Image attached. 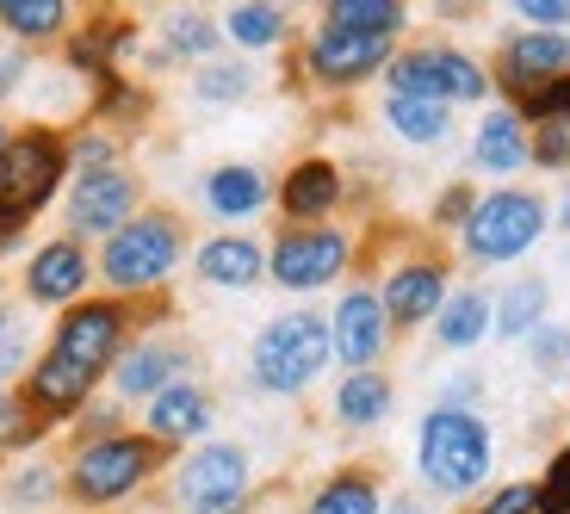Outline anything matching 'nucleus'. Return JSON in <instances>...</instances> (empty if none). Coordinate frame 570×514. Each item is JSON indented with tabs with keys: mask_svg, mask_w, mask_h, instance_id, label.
<instances>
[{
	"mask_svg": "<svg viewBox=\"0 0 570 514\" xmlns=\"http://www.w3.org/2000/svg\"><path fill=\"white\" fill-rule=\"evenodd\" d=\"M57 496H62V472L43 465V458L7 472V502H13V508H43V502H57Z\"/></svg>",
	"mask_w": 570,
	"mask_h": 514,
	"instance_id": "obj_33",
	"label": "nucleus"
},
{
	"mask_svg": "<svg viewBox=\"0 0 570 514\" xmlns=\"http://www.w3.org/2000/svg\"><path fill=\"white\" fill-rule=\"evenodd\" d=\"M26 75H31V57H26V43L0 38V100H7V93H19V87H26Z\"/></svg>",
	"mask_w": 570,
	"mask_h": 514,
	"instance_id": "obj_41",
	"label": "nucleus"
},
{
	"mask_svg": "<svg viewBox=\"0 0 570 514\" xmlns=\"http://www.w3.org/2000/svg\"><path fill=\"white\" fill-rule=\"evenodd\" d=\"M570 69V31H514V38H502V57H497V75L490 81L509 93V100H521V93H533L540 81H552V75Z\"/></svg>",
	"mask_w": 570,
	"mask_h": 514,
	"instance_id": "obj_17",
	"label": "nucleus"
},
{
	"mask_svg": "<svg viewBox=\"0 0 570 514\" xmlns=\"http://www.w3.org/2000/svg\"><path fill=\"white\" fill-rule=\"evenodd\" d=\"M69 161H75V174H81V168H112V161H118V137H112V130H100V118H94V130L69 137Z\"/></svg>",
	"mask_w": 570,
	"mask_h": 514,
	"instance_id": "obj_38",
	"label": "nucleus"
},
{
	"mask_svg": "<svg viewBox=\"0 0 570 514\" xmlns=\"http://www.w3.org/2000/svg\"><path fill=\"white\" fill-rule=\"evenodd\" d=\"M546 316H552V286H546L540 273H521V279H509V286L497 291V323H490V335L528 342Z\"/></svg>",
	"mask_w": 570,
	"mask_h": 514,
	"instance_id": "obj_24",
	"label": "nucleus"
},
{
	"mask_svg": "<svg viewBox=\"0 0 570 514\" xmlns=\"http://www.w3.org/2000/svg\"><path fill=\"white\" fill-rule=\"evenodd\" d=\"M509 106L528 118V125H540V118H564L570 112V69L552 75V81H540L533 93H521V100H509Z\"/></svg>",
	"mask_w": 570,
	"mask_h": 514,
	"instance_id": "obj_35",
	"label": "nucleus"
},
{
	"mask_svg": "<svg viewBox=\"0 0 570 514\" xmlns=\"http://www.w3.org/2000/svg\"><path fill=\"white\" fill-rule=\"evenodd\" d=\"M514 19H528L540 31H564L570 26V0H509Z\"/></svg>",
	"mask_w": 570,
	"mask_h": 514,
	"instance_id": "obj_40",
	"label": "nucleus"
},
{
	"mask_svg": "<svg viewBox=\"0 0 570 514\" xmlns=\"http://www.w3.org/2000/svg\"><path fill=\"white\" fill-rule=\"evenodd\" d=\"M279 7H292V0H279Z\"/></svg>",
	"mask_w": 570,
	"mask_h": 514,
	"instance_id": "obj_48",
	"label": "nucleus"
},
{
	"mask_svg": "<svg viewBox=\"0 0 570 514\" xmlns=\"http://www.w3.org/2000/svg\"><path fill=\"white\" fill-rule=\"evenodd\" d=\"M415 472H422L428 496H471V490H484V477L497 472V434L478 409H434L422 415V428H415Z\"/></svg>",
	"mask_w": 570,
	"mask_h": 514,
	"instance_id": "obj_1",
	"label": "nucleus"
},
{
	"mask_svg": "<svg viewBox=\"0 0 570 514\" xmlns=\"http://www.w3.org/2000/svg\"><path fill=\"white\" fill-rule=\"evenodd\" d=\"M94 391H100V378H94L87 366H75V359L50 354V347H43V354L26 366V378H19V403H26L31 422H43V428L75 422V415L94 403Z\"/></svg>",
	"mask_w": 570,
	"mask_h": 514,
	"instance_id": "obj_12",
	"label": "nucleus"
},
{
	"mask_svg": "<svg viewBox=\"0 0 570 514\" xmlns=\"http://www.w3.org/2000/svg\"><path fill=\"white\" fill-rule=\"evenodd\" d=\"M385 87L391 93H415V100H446V106H478L490 100V69L453 43H410L385 62Z\"/></svg>",
	"mask_w": 570,
	"mask_h": 514,
	"instance_id": "obj_6",
	"label": "nucleus"
},
{
	"mask_svg": "<svg viewBox=\"0 0 570 514\" xmlns=\"http://www.w3.org/2000/svg\"><path fill=\"white\" fill-rule=\"evenodd\" d=\"M38 434H50V428L31 422V409L13 397V391H0V453H19V446H31Z\"/></svg>",
	"mask_w": 570,
	"mask_h": 514,
	"instance_id": "obj_37",
	"label": "nucleus"
},
{
	"mask_svg": "<svg viewBox=\"0 0 570 514\" xmlns=\"http://www.w3.org/2000/svg\"><path fill=\"white\" fill-rule=\"evenodd\" d=\"M471 205H478V192H471L465 180H459V186H446V192H441V205H434V224H441V229H459V224L471 217Z\"/></svg>",
	"mask_w": 570,
	"mask_h": 514,
	"instance_id": "obj_42",
	"label": "nucleus"
},
{
	"mask_svg": "<svg viewBox=\"0 0 570 514\" xmlns=\"http://www.w3.org/2000/svg\"><path fill=\"white\" fill-rule=\"evenodd\" d=\"M328 359H335L328 316L285 310L248 342V385H255L261 397H298V391H311L328 372Z\"/></svg>",
	"mask_w": 570,
	"mask_h": 514,
	"instance_id": "obj_4",
	"label": "nucleus"
},
{
	"mask_svg": "<svg viewBox=\"0 0 570 514\" xmlns=\"http://www.w3.org/2000/svg\"><path fill=\"white\" fill-rule=\"evenodd\" d=\"M255 490V465L236 441H199L174 465V508L180 514H229Z\"/></svg>",
	"mask_w": 570,
	"mask_h": 514,
	"instance_id": "obj_7",
	"label": "nucleus"
},
{
	"mask_svg": "<svg viewBox=\"0 0 570 514\" xmlns=\"http://www.w3.org/2000/svg\"><path fill=\"white\" fill-rule=\"evenodd\" d=\"M478 7H484V0H434V13H441V19H459V13H478Z\"/></svg>",
	"mask_w": 570,
	"mask_h": 514,
	"instance_id": "obj_44",
	"label": "nucleus"
},
{
	"mask_svg": "<svg viewBox=\"0 0 570 514\" xmlns=\"http://www.w3.org/2000/svg\"><path fill=\"white\" fill-rule=\"evenodd\" d=\"M558 229H570V186H564V199H558Z\"/></svg>",
	"mask_w": 570,
	"mask_h": 514,
	"instance_id": "obj_45",
	"label": "nucleus"
},
{
	"mask_svg": "<svg viewBox=\"0 0 570 514\" xmlns=\"http://www.w3.org/2000/svg\"><path fill=\"white\" fill-rule=\"evenodd\" d=\"M217 43H224V19L199 13V7H168L156 50H161L168 62H212Z\"/></svg>",
	"mask_w": 570,
	"mask_h": 514,
	"instance_id": "obj_27",
	"label": "nucleus"
},
{
	"mask_svg": "<svg viewBox=\"0 0 570 514\" xmlns=\"http://www.w3.org/2000/svg\"><path fill=\"white\" fill-rule=\"evenodd\" d=\"M199 199H205V211H212V217H224V224H243V217L267 211L273 186H267V174L248 168V161H224V168H212V174L199 180Z\"/></svg>",
	"mask_w": 570,
	"mask_h": 514,
	"instance_id": "obj_22",
	"label": "nucleus"
},
{
	"mask_svg": "<svg viewBox=\"0 0 570 514\" xmlns=\"http://www.w3.org/2000/svg\"><path fill=\"white\" fill-rule=\"evenodd\" d=\"M379 298H385V316H391V329H397V335L434 323V310L446 304V260H441V255H410V260H397V267L385 273Z\"/></svg>",
	"mask_w": 570,
	"mask_h": 514,
	"instance_id": "obj_16",
	"label": "nucleus"
},
{
	"mask_svg": "<svg viewBox=\"0 0 570 514\" xmlns=\"http://www.w3.org/2000/svg\"><path fill=\"white\" fill-rule=\"evenodd\" d=\"M528 354H533V372L540 378H570V329L546 316L540 329L528 335Z\"/></svg>",
	"mask_w": 570,
	"mask_h": 514,
	"instance_id": "obj_34",
	"label": "nucleus"
},
{
	"mask_svg": "<svg viewBox=\"0 0 570 514\" xmlns=\"http://www.w3.org/2000/svg\"><path fill=\"white\" fill-rule=\"evenodd\" d=\"M279 211L292 217V224H323L335 205L347 199V180H342V168L335 161H323V156H304V161H292L285 168V180H279Z\"/></svg>",
	"mask_w": 570,
	"mask_h": 514,
	"instance_id": "obj_19",
	"label": "nucleus"
},
{
	"mask_svg": "<svg viewBox=\"0 0 570 514\" xmlns=\"http://www.w3.org/2000/svg\"><path fill=\"white\" fill-rule=\"evenodd\" d=\"M193 366H199V359H193V347H186V342L142 335V342H130L125 354L112 359V397L118 403H149L156 391L180 385Z\"/></svg>",
	"mask_w": 570,
	"mask_h": 514,
	"instance_id": "obj_14",
	"label": "nucleus"
},
{
	"mask_svg": "<svg viewBox=\"0 0 570 514\" xmlns=\"http://www.w3.org/2000/svg\"><path fill=\"white\" fill-rule=\"evenodd\" d=\"M137 211H142V186L125 161H112V168H81L69 180V199H62V224H69L75 243H87V236L106 243V236H112L118 224H130Z\"/></svg>",
	"mask_w": 570,
	"mask_h": 514,
	"instance_id": "obj_10",
	"label": "nucleus"
},
{
	"mask_svg": "<svg viewBox=\"0 0 570 514\" xmlns=\"http://www.w3.org/2000/svg\"><path fill=\"white\" fill-rule=\"evenodd\" d=\"M224 38L236 50H273V43H285V7L279 0H236L224 13Z\"/></svg>",
	"mask_w": 570,
	"mask_h": 514,
	"instance_id": "obj_30",
	"label": "nucleus"
},
{
	"mask_svg": "<svg viewBox=\"0 0 570 514\" xmlns=\"http://www.w3.org/2000/svg\"><path fill=\"white\" fill-rule=\"evenodd\" d=\"M354 260V236L342 224H285L267 248V279L279 291H323Z\"/></svg>",
	"mask_w": 570,
	"mask_h": 514,
	"instance_id": "obj_8",
	"label": "nucleus"
},
{
	"mask_svg": "<svg viewBox=\"0 0 570 514\" xmlns=\"http://www.w3.org/2000/svg\"><path fill=\"white\" fill-rule=\"evenodd\" d=\"M391 403H397V391H391V378L379 366L342 372V385H335V422L342 428H379L391 415Z\"/></svg>",
	"mask_w": 570,
	"mask_h": 514,
	"instance_id": "obj_26",
	"label": "nucleus"
},
{
	"mask_svg": "<svg viewBox=\"0 0 570 514\" xmlns=\"http://www.w3.org/2000/svg\"><path fill=\"white\" fill-rule=\"evenodd\" d=\"M471 514H540V484H528V477L521 484H502L497 496H484Z\"/></svg>",
	"mask_w": 570,
	"mask_h": 514,
	"instance_id": "obj_39",
	"label": "nucleus"
},
{
	"mask_svg": "<svg viewBox=\"0 0 570 514\" xmlns=\"http://www.w3.org/2000/svg\"><path fill=\"white\" fill-rule=\"evenodd\" d=\"M193 93H199L205 106H236L255 93V69L248 62H199V75H193Z\"/></svg>",
	"mask_w": 570,
	"mask_h": 514,
	"instance_id": "obj_32",
	"label": "nucleus"
},
{
	"mask_svg": "<svg viewBox=\"0 0 570 514\" xmlns=\"http://www.w3.org/2000/svg\"><path fill=\"white\" fill-rule=\"evenodd\" d=\"M397 57V38H372V31H335L316 26L304 38V75L316 87H360L372 75H385V62Z\"/></svg>",
	"mask_w": 570,
	"mask_h": 514,
	"instance_id": "obj_11",
	"label": "nucleus"
},
{
	"mask_svg": "<svg viewBox=\"0 0 570 514\" xmlns=\"http://www.w3.org/2000/svg\"><path fill=\"white\" fill-rule=\"evenodd\" d=\"M186 224L174 211H137L100 243V286L112 298H149L180 273Z\"/></svg>",
	"mask_w": 570,
	"mask_h": 514,
	"instance_id": "obj_2",
	"label": "nucleus"
},
{
	"mask_svg": "<svg viewBox=\"0 0 570 514\" xmlns=\"http://www.w3.org/2000/svg\"><path fill=\"white\" fill-rule=\"evenodd\" d=\"M385 514H441V508H434V496H415V490H397V496L385 502Z\"/></svg>",
	"mask_w": 570,
	"mask_h": 514,
	"instance_id": "obj_43",
	"label": "nucleus"
},
{
	"mask_svg": "<svg viewBox=\"0 0 570 514\" xmlns=\"http://www.w3.org/2000/svg\"><path fill=\"white\" fill-rule=\"evenodd\" d=\"M229 514H261V508H248V502H243V508H229Z\"/></svg>",
	"mask_w": 570,
	"mask_h": 514,
	"instance_id": "obj_47",
	"label": "nucleus"
},
{
	"mask_svg": "<svg viewBox=\"0 0 570 514\" xmlns=\"http://www.w3.org/2000/svg\"><path fill=\"white\" fill-rule=\"evenodd\" d=\"M533 161L528 144V118L514 106H497V112L478 118V137H471V168L478 174H521Z\"/></svg>",
	"mask_w": 570,
	"mask_h": 514,
	"instance_id": "obj_21",
	"label": "nucleus"
},
{
	"mask_svg": "<svg viewBox=\"0 0 570 514\" xmlns=\"http://www.w3.org/2000/svg\"><path fill=\"white\" fill-rule=\"evenodd\" d=\"M546 236V199L528 186H497V192H478L471 217L459 224V243L478 267H509L521 260L533 243Z\"/></svg>",
	"mask_w": 570,
	"mask_h": 514,
	"instance_id": "obj_5",
	"label": "nucleus"
},
{
	"mask_svg": "<svg viewBox=\"0 0 570 514\" xmlns=\"http://www.w3.org/2000/svg\"><path fill=\"white\" fill-rule=\"evenodd\" d=\"M490 323H497V298H490L484 286L446 291V304L434 310V342L453 347V354H465V347H478L490 335Z\"/></svg>",
	"mask_w": 570,
	"mask_h": 514,
	"instance_id": "obj_23",
	"label": "nucleus"
},
{
	"mask_svg": "<svg viewBox=\"0 0 570 514\" xmlns=\"http://www.w3.org/2000/svg\"><path fill=\"white\" fill-rule=\"evenodd\" d=\"M69 0H0V38L13 43H57L69 38Z\"/></svg>",
	"mask_w": 570,
	"mask_h": 514,
	"instance_id": "obj_29",
	"label": "nucleus"
},
{
	"mask_svg": "<svg viewBox=\"0 0 570 514\" xmlns=\"http://www.w3.org/2000/svg\"><path fill=\"white\" fill-rule=\"evenodd\" d=\"M528 144H533V161H540V168H570V112L528 125Z\"/></svg>",
	"mask_w": 570,
	"mask_h": 514,
	"instance_id": "obj_36",
	"label": "nucleus"
},
{
	"mask_svg": "<svg viewBox=\"0 0 570 514\" xmlns=\"http://www.w3.org/2000/svg\"><path fill=\"white\" fill-rule=\"evenodd\" d=\"M304 514H385L379 472H366V465H342L335 477L316 484V496L304 502Z\"/></svg>",
	"mask_w": 570,
	"mask_h": 514,
	"instance_id": "obj_28",
	"label": "nucleus"
},
{
	"mask_svg": "<svg viewBox=\"0 0 570 514\" xmlns=\"http://www.w3.org/2000/svg\"><path fill=\"white\" fill-rule=\"evenodd\" d=\"M385 125L397 144L434 149L453 137V106L446 100H415V93H385Z\"/></svg>",
	"mask_w": 570,
	"mask_h": 514,
	"instance_id": "obj_25",
	"label": "nucleus"
},
{
	"mask_svg": "<svg viewBox=\"0 0 570 514\" xmlns=\"http://www.w3.org/2000/svg\"><path fill=\"white\" fill-rule=\"evenodd\" d=\"M7 137H13V130H7V118H0V149H7Z\"/></svg>",
	"mask_w": 570,
	"mask_h": 514,
	"instance_id": "obj_46",
	"label": "nucleus"
},
{
	"mask_svg": "<svg viewBox=\"0 0 570 514\" xmlns=\"http://www.w3.org/2000/svg\"><path fill=\"white\" fill-rule=\"evenodd\" d=\"M212 422H217V397L205 385H193V378H180V385L156 391V397L142 403V434L161 441L168 453L174 446H199L212 434Z\"/></svg>",
	"mask_w": 570,
	"mask_h": 514,
	"instance_id": "obj_18",
	"label": "nucleus"
},
{
	"mask_svg": "<svg viewBox=\"0 0 570 514\" xmlns=\"http://www.w3.org/2000/svg\"><path fill=\"white\" fill-rule=\"evenodd\" d=\"M94 279H100V267L87 260V248L75 243V236H50V243L26 260V298L43 304V310H69V304H81Z\"/></svg>",
	"mask_w": 570,
	"mask_h": 514,
	"instance_id": "obj_15",
	"label": "nucleus"
},
{
	"mask_svg": "<svg viewBox=\"0 0 570 514\" xmlns=\"http://www.w3.org/2000/svg\"><path fill=\"white\" fill-rule=\"evenodd\" d=\"M323 26L372 31V38H403V0H323Z\"/></svg>",
	"mask_w": 570,
	"mask_h": 514,
	"instance_id": "obj_31",
	"label": "nucleus"
},
{
	"mask_svg": "<svg viewBox=\"0 0 570 514\" xmlns=\"http://www.w3.org/2000/svg\"><path fill=\"white\" fill-rule=\"evenodd\" d=\"M125 347H130V298H81L50 329V354L87 366L94 378H106Z\"/></svg>",
	"mask_w": 570,
	"mask_h": 514,
	"instance_id": "obj_9",
	"label": "nucleus"
},
{
	"mask_svg": "<svg viewBox=\"0 0 570 514\" xmlns=\"http://www.w3.org/2000/svg\"><path fill=\"white\" fill-rule=\"evenodd\" d=\"M193 273H199V286L217 291H255L267 279V248L255 236H205L193 248Z\"/></svg>",
	"mask_w": 570,
	"mask_h": 514,
	"instance_id": "obj_20",
	"label": "nucleus"
},
{
	"mask_svg": "<svg viewBox=\"0 0 570 514\" xmlns=\"http://www.w3.org/2000/svg\"><path fill=\"white\" fill-rule=\"evenodd\" d=\"M391 316H385V298L372 286H347L342 304H335V316H328V342H335V359H342L347 372H366L385 359L391 347Z\"/></svg>",
	"mask_w": 570,
	"mask_h": 514,
	"instance_id": "obj_13",
	"label": "nucleus"
},
{
	"mask_svg": "<svg viewBox=\"0 0 570 514\" xmlns=\"http://www.w3.org/2000/svg\"><path fill=\"white\" fill-rule=\"evenodd\" d=\"M161 458H168L161 441L125 434V428L100 434V441H81L75 458L62 465V496H69L75 508H118V502H130L161 472Z\"/></svg>",
	"mask_w": 570,
	"mask_h": 514,
	"instance_id": "obj_3",
	"label": "nucleus"
}]
</instances>
